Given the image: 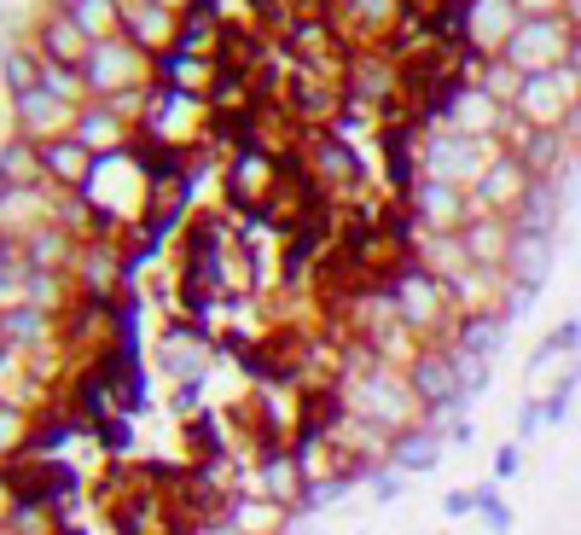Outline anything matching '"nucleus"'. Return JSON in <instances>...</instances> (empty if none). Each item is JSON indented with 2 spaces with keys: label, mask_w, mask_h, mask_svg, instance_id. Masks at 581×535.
<instances>
[{
  "label": "nucleus",
  "mask_w": 581,
  "mask_h": 535,
  "mask_svg": "<svg viewBox=\"0 0 581 535\" xmlns=\"http://www.w3.org/2000/svg\"><path fill=\"white\" fill-rule=\"evenodd\" d=\"M501 332H506V315H460V332H453V343L465 349V356H494L501 349Z\"/></svg>",
  "instance_id": "nucleus-26"
},
{
  "label": "nucleus",
  "mask_w": 581,
  "mask_h": 535,
  "mask_svg": "<svg viewBox=\"0 0 581 535\" xmlns=\"http://www.w3.org/2000/svg\"><path fill=\"white\" fill-rule=\"evenodd\" d=\"M331 18H338L361 47H372V41H384L390 30L407 24V0H331Z\"/></svg>",
  "instance_id": "nucleus-16"
},
{
  "label": "nucleus",
  "mask_w": 581,
  "mask_h": 535,
  "mask_svg": "<svg viewBox=\"0 0 581 535\" xmlns=\"http://www.w3.org/2000/svg\"><path fill=\"white\" fill-rule=\"evenodd\" d=\"M76 140L88 146L99 163L106 157H122V152H134V140H140V129L129 117H117L106 99H88V106L76 111Z\"/></svg>",
  "instance_id": "nucleus-15"
},
{
  "label": "nucleus",
  "mask_w": 581,
  "mask_h": 535,
  "mask_svg": "<svg viewBox=\"0 0 581 535\" xmlns=\"http://www.w3.org/2000/svg\"><path fill=\"white\" fill-rule=\"evenodd\" d=\"M460 239H465V256H471L476 268H489V274H506L512 244H517V228H512V216H471Z\"/></svg>",
  "instance_id": "nucleus-18"
},
{
  "label": "nucleus",
  "mask_w": 581,
  "mask_h": 535,
  "mask_svg": "<svg viewBox=\"0 0 581 535\" xmlns=\"http://www.w3.org/2000/svg\"><path fill=\"white\" fill-rule=\"evenodd\" d=\"M524 18H541V12H564V0H512Z\"/></svg>",
  "instance_id": "nucleus-33"
},
{
  "label": "nucleus",
  "mask_w": 581,
  "mask_h": 535,
  "mask_svg": "<svg viewBox=\"0 0 581 535\" xmlns=\"http://www.w3.org/2000/svg\"><path fill=\"white\" fill-rule=\"evenodd\" d=\"M442 512H448V518H471V512H476V489H448Z\"/></svg>",
  "instance_id": "nucleus-32"
},
{
  "label": "nucleus",
  "mask_w": 581,
  "mask_h": 535,
  "mask_svg": "<svg viewBox=\"0 0 581 535\" xmlns=\"http://www.w3.org/2000/svg\"><path fill=\"white\" fill-rule=\"evenodd\" d=\"M564 18H570V24L581 30V0H564Z\"/></svg>",
  "instance_id": "nucleus-36"
},
{
  "label": "nucleus",
  "mask_w": 581,
  "mask_h": 535,
  "mask_svg": "<svg viewBox=\"0 0 581 535\" xmlns=\"http://www.w3.org/2000/svg\"><path fill=\"white\" fill-rule=\"evenodd\" d=\"M448 437L436 425H419V430H402L396 443H390V466L402 471V478H413V471H430L436 460H442Z\"/></svg>",
  "instance_id": "nucleus-21"
},
{
  "label": "nucleus",
  "mask_w": 581,
  "mask_h": 535,
  "mask_svg": "<svg viewBox=\"0 0 581 535\" xmlns=\"http://www.w3.org/2000/svg\"><path fill=\"white\" fill-rule=\"evenodd\" d=\"M541 430H547V402L524 396V402H517V443H535Z\"/></svg>",
  "instance_id": "nucleus-28"
},
{
  "label": "nucleus",
  "mask_w": 581,
  "mask_h": 535,
  "mask_svg": "<svg viewBox=\"0 0 581 535\" xmlns=\"http://www.w3.org/2000/svg\"><path fill=\"white\" fill-rule=\"evenodd\" d=\"M442 535H448V529H442Z\"/></svg>",
  "instance_id": "nucleus-40"
},
{
  "label": "nucleus",
  "mask_w": 581,
  "mask_h": 535,
  "mask_svg": "<svg viewBox=\"0 0 581 535\" xmlns=\"http://www.w3.org/2000/svg\"><path fill=\"white\" fill-rule=\"evenodd\" d=\"M570 47H575V24L564 12H541V18H524V24L512 30L501 58H512L524 76H541V70L570 65Z\"/></svg>",
  "instance_id": "nucleus-5"
},
{
  "label": "nucleus",
  "mask_w": 581,
  "mask_h": 535,
  "mask_svg": "<svg viewBox=\"0 0 581 535\" xmlns=\"http://www.w3.org/2000/svg\"><path fill=\"white\" fill-rule=\"evenodd\" d=\"M501 146H506L512 157H524V170H529L535 181H558V170L575 157V146H570L564 129H529L524 117H506Z\"/></svg>",
  "instance_id": "nucleus-10"
},
{
  "label": "nucleus",
  "mask_w": 581,
  "mask_h": 535,
  "mask_svg": "<svg viewBox=\"0 0 581 535\" xmlns=\"http://www.w3.org/2000/svg\"><path fill=\"white\" fill-rule=\"evenodd\" d=\"M41 163H47V181H53V187H65V193H88V181L99 170V157L81 146L76 134L47 140V146H41Z\"/></svg>",
  "instance_id": "nucleus-19"
},
{
  "label": "nucleus",
  "mask_w": 581,
  "mask_h": 535,
  "mask_svg": "<svg viewBox=\"0 0 581 535\" xmlns=\"http://www.w3.org/2000/svg\"><path fill=\"white\" fill-rule=\"evenodd\" d=\"M303 157H308V175L320 181V193L355 198L366 187V157L349 146L338 129H308L303 134Z\"/></svg>",
  "instance_id": "nucleus-7"
},
{
  "label": "nucleus",
  "mask_w": 581,
  "mask_h": 535,
  "mask_svg": "<svg viewBox=\"0 0 581 535\" xmlns=\"http://www.w3.org/2000/svg\"><path fill=\"white\" fill-rule=\"evenodd\" d=\"M18 506V495H12V483H7V471H0V524H7V512Z\"/></svg>",
  "instance_id": "nucleus-34"
},
{
  "label": "nucleus",
  "mask_w": 581,
  "mask_h": 535,
  "mask_svg": "<svg viewBox=\"0 0 581 535\" xmlns=\"http://www.w3.org/2000/svg\"><path fill=\"white\" fill-rule=\"evenodd\" d=\"M47 181V163H41V146L24 134L0 140V187H41Z\"/></svg>",
  "instance_id": "nucleus-23"
},
{
  "label": "nucleus",
  "mask_w": 581,
  "mask_h": 535,
  "mask_svg": "<svg viewBox=\"0 0 581 535\" xmlns=\"http://www.w3.org/2000/svg\"><path fill=\"white\" fill-rule=\"evenodd\" d=\"M152 7H163V12H175V18H186V12H193V7H198V0H152Z\"/></svg>",
  "instance_id": "nucleus-35"
},
{
  "label": "nucleus",
  "mask_w": 581,
  "mask_h": 535,
  "mask_svg": "<svg viewBox=\"0 0 581 535\" xmlns=\"http://www.w3.org/2000/svg\"><path fill=\"white\" fill-rule=\"evenodd\" d=\"M338 390H343V407H349V414H355V419H366V425H379L384 437H402V430H419V425H430V419H425L419 390L407 384V373H402V367L372 361L366 373H343V379H338Z\"/></svg>",
  "instance_id": "nucleus-1"
},
{
  "label": "nucleus",
  "mask_w": 581,
  "mask_h": 535,
  "mask_svg": "<svg viewBox=\"0 0 581 535\" xmlns=\"http://www.w3.org/2000/svg\"><path fill=\"white\" fill-rule=\"evenodd\" d=\"M152 65L157 58L145 47H134L129 35H111V41H94L88 47V58H81V81H88L94 99H117L129 88H145V81H152Z\"/></svg>",
  "instance_id": "nucleus-4"
},
{
  "label": "nucleus",
  "mask_w": 581,
  "mask_h": 535,
  "mask_svg": "<svg viewBox=\"0 0 581 535\" xmlns=\"http://www.w3.org/2000/svg\"><path fill=\"white\" fill-rule=\"evenodd\" d=\"M501 152H506L501 140H471V134H453V129H425L419 134V175L471 193Z\"/></svg>",
  "instance_id": "nucleus-3"
},
{
  "label": "nucleus",
  "mask_w": 581,
  "mask_h": 535,
  "mask_svg": "<svg viewBox=\"0 0 581 535\" xmlns=\"http://www.w3.org/2000/svg\"><path fill=\"white\" fill-rule=\"evenodd\" d=\"M122 35H129L134 47H145L152 58H169L175 41H180V18L152 7V0H129V7H122Z\"/></svg>",
  "instance_id": "nucleus-17"
},
{
  "label": "nucleus",
  "mask_w": 581,
  "mask_h": 535,
  "mask_svg": "<svg viewBox=\"0 0 581 535\" xmlns=\"http://www.w3.org/2000/svg\"><path fill=\"white\" fill-rule=\"evenodd\" d=\"M476 518H483L494 535H512V506L501 501V483H476Z\"/></svg>",
  "instance_id": "nucleus-27"
},
{
  "label": "nucleus",
  "mask_w": 581,
  "mask_h": 535,
  "mask_svg": "<svg viewBox=\"0 0 581 535\" xmlns=\"http://www.w3.org/2000/svg\"><path fill=\"white\" fill-rule=\"evenodd\" d=\"M152 361H157V373L163 384H186V379H210V361H216V343L210 332H204L198 320H175L169 332L157 338L152 349Z\"/></svg>",
  "instance_id": "nucleus-8"
},
{
  "label": "nucleus",
  "mask_w": 581,
  "mask_h": 535,
  "mask_svg": "<svg viewBox=\"0 0 581 535\" xmlns=\"http://www.w3.org/2000/svg\"><path fill=\"white\" fill-rule=\"evenodd\" d=\"M529 187H535V175L524 170V157L501 152V157L483 170V181L471 187V210H476V216H517V204L529 198Z\"/></svg>",
  "instance_id": "nucleus-14"
},
{
  "label": "nucleus",
  "mask_w": 581,
  "mask_h": 535,
  "mask_svg": "<svg viewBox=\"0 0 581 535\" xmlns=\"http://www.w3.org/2000/svg\"><path fill=\"white\" fill-rule=\"evenodd\" d=\"M384 292H390V303H396V315H402L430 349H448V343H453V332H460V308H453L448 285L436 280V274H425L419 262H402L396 274L384 280Z\"/></svg>",
  "instance_id": "nucleus-2"
},
{
  "label": "nucleus",
  "mask_w": 581,
  "mask_h": 535,
  "mask_svg": "<svg viewBox=\"0 0 581 535\" xmlns=\"http://www.w3.org/2000/svg\"><path fill=\"white\" fill-rule=\"evenodd\" d=\"M402 204L413 210V221H419V233H465V221L476 216L465 187H448V181H430V175H419V187Z\"/></svg>",
  "instance_id": "nucleus-11"
},
{
  "label": "nucleus",
  "mask_w": 581,
  "mask_h": 535,
  "mask_svg": "<svg viewBox=\"0 0 581 535\" xmlns=\"http://www.w3.org/2000/svg\"><path fill=\"white\" fill-rule=\"evenodd\" d=\"M7 53H12V41H7V35H0V58H7Z\"/></svg>",
  "instance_id": "nucleus-38"
},
{
  "label": "nucleus",
  "mask_w": 581,
  "mask_h": 535,
  "mask_svg": "<svg viewBox=\"0 0 581 535\" xmlns=\"http://www.w3.org/2000/svg\"><path fill=\"white\" fill-rule=\"evenodd\" d=\"M7 106H12V134L35 140V146H47V140H65V134H76V106H65V99H58V94H47V88L12 94Z\"/></svg>",
  "instance_id": "nucleus-13"
},
{
  "label": "nucleus",
  "mask_w": 581,
  "mask_h": 535,
  "mask_svg": "<svg viewBox=\"0 0 581 535\" xmlns=\"http://www.w3.org/2000/svg\"><path fill=\"white\" fill-rule=\"evenodd\" d=\"M402 495H407V478H402V471H396V466L372 471V501H379V506H390V501H402Z\"/></svg>",
  "instance_id": "nucleus-31"
},
{
  "label": "nucleus",
  "mask_w": 581,
  "mask_h": 535,
  "mask_svg": "<svg viewBox=\"0 0 581 535\" xmlns=\"http://www.w3.org/2000/svg\"><path fill=\"white\" fill-rule=\"evenodd\" d=\"M471 81H476V88H483L501 111H512V106H517V94H524V70H517L512 58H476Z\"/></svg>",
  "instance_id": "nucleus-24"
},
{
  "label": "nucleus",
  "mask_w": 581,
  "mask_h": 535,
  "mask_svg": "<svg viewBox=\"0 0 581 535\" xmlns=\"http://www.w3.org/2000/svg\"><path fill=\"white\" fill-rule=\"evenodd\" d=\"M517 471H524V443H501V448H494V471H489V483H512L517 478Z\"/></svg>",
  "instance_id": "nucleus-30"
},
{
  "label": "nucleus",
  "mask_w": 581,
  "mask_h": 535,
  "mask_svg": "<svg viewBox=\"0 0 581 535\" xmlns=\"http://www.w3.org/2000/svg\"><path fill=\"white\" fill-rule=\"evenodd\" d=\"M575 111H581V76H575V65L524 76V94H517V106H512V117H524L529 129H564Z\"/></svg>",
  "instance_id": "nucleus-6"
},
{
  "label": "nucleus",
  "mask_w": 581,
  "mask_h": 535,
  "mask_svg": "<svg viewBox=\"0 0 581 535\" xmlns=\"http://www.w3.org/2000/svg\"><path fill=\"white\" fill-rule=\"evenodd\" d=\"M0 535H7V524H0Z\"/></svg>",
  "instance_id": "nucleus-39"
},
{
  "label": "nucleus",
  "mask_w": 581,
  "mask_h": 535,
  "mask_svg": "<svg viewBox=\"0 0 581 535\" xmlns=\"http://www.w3.org/2000/svg\"><path fill=\"white\" fill-rule=\"evenodd\" d=\"M290 529H297V535H320V529H315V524H290Z\"/></svg>",
  "instance_id": "nucleus-37"
},
{
  "label": "nucleus",
  "mask_w": 581,
  "mask_h": 535,
  "mask_svg": "<svg viewBox=\"0 0 581 535\" xmlns=\"http://www.w3.org/2000/svg\"><path fill=\"white\" fill-rule=\"evenodd\" d=\"M30 41L41 47V58H58V65H81V58H88V47H94V41L81 35L58 7H47V12L35 18V35H30Z\"/></svg>",
  "instance_id": "nucleus-20"
},
{
  "label": "nucleus",
  "mask_w": 581,
  "mask_h": 535,
  "mask_svg": "<svg viewBox=\"0 0 581 535\" xmlns=\"http://www.w3.org/2000/svg\"><path fill=\"white\" fill-rule=\"evenodd\" d=\"M524 24V12L512 0H460V53L471 58H501L512 30Z\"/></svg>",
  "instance_id": "nucleus-9"
},
{
  "label": "nucleus",
  "mask_w": 581,
  "mask_h": 535,
  "mask_svg": "<svg viewBox=\"0 0 581 535\" xmlns=\"http://www.w3.org/2000/svg\"><path fill=\"white\" fill-rule=\"evenodd\" d=\"M58 204H65V187H53V181H41V187H0V233L30 239L41 228H53Z\"/></svg>",
  "instance_id": "nucleus-12"
},
{
  "label": "nucleus",
  "mask_w": 581,
  "mask_h": 535,
  "mask_svg": "<svg viewBox=\"0 0 581 535\" xmlns=\"http://www.w3.org/2000/svg\"><path fill=\"white\" fill-rule=\"evenodd\" d=\"M227 524H233L239 535H285L290 529V512L274 506V501H262V495H239L227 501Z\"/></svg>",
  "instance_id": "nucleus-22"
},
{
  "label": "nucleus",
  "mask_w": 581,
  "mask_h": 535,
  "mask_svg": "<svg viewBox=\"0 0 581 535\" xmlns=\"http://www.w3.org/2000/svg\"><path fill=\"white\" fill-rule=\"evenodd\" d=\"M0 81H7V99L41 88V47L35 41H12V53L0 58Z\"/></svg>",
  "instance_id": "nucleus-25"
},
{
  "label": "nucleus",
  "mask_w": 581,
  "mask_h": 535,
  "mask_svg": "<svg viewBox=\"0 0 581 535\" xmlns=\"http://www.w3.org/2000/svg\"><path fill=\"white\" fill-rule=\"evenodd\" d=\"M204 384H210V379H186V384H169V407H175L180 419L204 414Z\"/></svg>",
  "instance_id": "nucleus-29"
}]
</instances>
